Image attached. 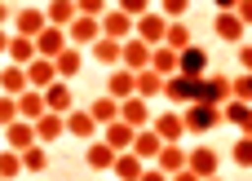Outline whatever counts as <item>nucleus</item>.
<instances>
[{
  "label": "nucleus",
  "instance_id": "52",
  "mask_svg": "<svg viewBox=\"0 0 252 181\" xmlns=\"http://www.w3.org/2000/svg\"><path fill=\"white\" fill-rule=\"evenodd\" d=\"M208 181H221V177H208Z\"/></svg>",
  "mask_w": 252,
  "mask_h": 181
},
{
  "label": "nucleus",
  "instance_id": "21",
  "mask_svg": "<svg viewBox=\"0 0 252 181\" xmlns=\"http://www.w3.org/2000/svg\"><path fill=\"white\" fill-rule=\"evenodd\" d=\"M84 111H89V115H93V120L106 128V124H115V120H120V97H111V93H97V97H93Z\"/></svg>",
  "mask_w": 252,
  "mask_h": 181
},
{
  "label": "nucleus",
  "instance_id": "18",
  "mask_svg": "<svg viewBox=\"0 0 252 181\" xmlns=\"http://www.w3.org/2000/svg\"><path fill=\"white\" fill-rule=\"evenodd\" d=\"M164 142H182L190 128H186V115H177V111H164V115H155V124H151Z\"/></svg>",
  "mask_w": 252,
  "mask_h": 181
},
{
  "label": "nucleus",
  "instance_id": "22",
  "mask_svg": "<svg viewBox=\"0 0 252 181\" xmlns=\"http://www.w3.org/2000/svg\"><path fill=\"white\" fill-rule=\"evenodd\" d=\"M164 146H168V142H164V137H159L155 128H137V137H133V151H137V155H142L146 164H155Z\"/></svg>",
  "mask_w": 252,
  "mask_h": 181
},
{
  "label": "nucleus",
  "instance_id": "50",
  "mask_svg": "<svg viewBox=\"0 0 252 181\" xmlns=\"http://www.w3.org/2000/svg\"><path fill=\"white\" fill-rule=\"evenodd\" d=\"M217 4V13H230V9H239V0H213Z\"/></svg>",
  "mask_w": 252,
  "mask_h": 181
},
{
  "label": "nucleus",
  "instance_id": "8",
  "mask_svg": "<svg viewBox=\"0 0 252 181\" xmlns=\"http://www.w3.org/2000/svg\"><path fill=\"white\" fill-rule=\"evenodd\" d=\"M151 62H155V44H146L142 35L124 40V66L128 71H151Z\"/></svg>",
  "mask_w": 252,
  "mask_h": 181
},
{
  "label": "nucleus",
  "instance_id": "17",
  "mask_svg": "<svg viewBox=\"0 0 252 181\" xmlns=\"http://www.w3.org/2000/svg\"><path fill=\"white\" fill-rule=\"evenodd\" d=\"M89 53H93V62H102V66H111V71H115V66H124V40L102 35V40H97Z\"/></svg>",
  "mask_w": 252,
  "mask_h": 181
},
{
  "label": "nucleus",
  "instance_id": "31",
  "mask_svg": "<svg viewBox=\"0 0 252 181\" xmlns=\"http://www.w3.org/2000/svg\"><path fill=\"white\" fill-rule=\"evenodd\" d=\"M35 133H40V142H44V146H49V142H58V137L66 133V115H58V111L40 115V120H35Z\"/></svg>",
  "mask_w": 252,
  "mask_h": 181
},
{
  "label": "nucleus",
  "instance_id": "7",
  "mask_svg": "<svg viewBox=\"0 0 252 181\" xmlns=\"http://www.w3.org/2000/svg\"><path fill=\"white\" fill-rule=\"evenodd\" d=\"M115 159H120V151H115L106 137L89 142V151H84V164H89L93 173H115Z\"/></svg>",
  "mask_w": 252,
  "mask_h": 181
},
{
  "label": "nucleus",
  "instance_id": "26",
  "mask_svg": "<svg viewBox=\"0 0 252 181\" xmlns=\"http://www.w3.org/2000/svg\"><path fill=\"white\" fill-rule=\"evenodd\" d=\"M182 75H195V80L208 75V49H204V44H190V49L182 53Z\"/></svg>",
  "mask_w": 252,
  "mask_h": 181
},
{
  "label": "nucleus",
  "instance_id": "16",
  "mask_svg": "<svg viewBox=\"0 0 252 181\" xmlns=\"http://www.w3.org/2000/svg\"><path fill=\"white\" fill-rule=\"evenodd\" d=\"M35 142H40V133H35L31 120H13V124L4 128V146H13V151H31Z\"/></svg>",
  "mask_w": 252,
  "mask_h": 181
},
{
  "label": "nucleus",
  "instance_id": "41",
  "mask_svg": "<svg viewBox=\"0 0 252 181\" xmlns=\"http://www.w3.org/2000/svg\"><path fill=\"white\" fill-rule=\"evenodd\" d=\"M235 97L239 102H252V71H239L235 75Z\"/></svg>",
  "mask_w": 252,
  "mask_h": 181
},
{
  "label": "nucleus",
  "instance_id": "40",
  "mask_svg": "<svg viewBox=\"0 0 252 181\" xmlns=\"http://www.w3.org/2000/svg\"><path fill=\"white\" fill-rule=\"evenodd\" d=\"M13 120H22V115H18V97H9V93H0V128H9Z\"/></svg>",
  "mask_w": 252,
  "mask_h": 181
},
{
  "label": "nucleus",
  "instance_id": "6",
  "mask_svg": "<svg viewBox=\"0 0 252 181\" xmlns=\"http://www.w3.org/2000/svg\"><path fill=\"white\" fill-rule=\"evenodd\" d=\"M66 35H71L75 49H93V44L102 40V18H84V13H80V18L66 27Z\"/></svg>",
  "mask_w": 252,
  "mask_h": 181
},
{
  "label": "nucleus",
  "instance_id": "27",
  "mask_svg": "<svg viewBox=\"0 0 252 181\" xmlns=\"http://www.w3.org/2000/svg\"><path fill=\"white\" fill-rule=\"evenodd\" d=\"M27 80H31V89H49V84L58 80V62H53V58H35V62L27 66Z\"/></svg>",
  "mask_w": 252,
  "mask_h": 181
},
{
  "label": "nucleus",
  "instance_id": "23",
  "mask_svg": "<svg viewBox=\"0 0 252 181\" xmlns=\"http://www.w3.org/2000/svg\"><path fill=\"white\" fill-rule=\"evenodd\" d=\"M155 168H164L168 177H177L182 168H190V151H182L177 142H168V146L159 151V159H155Z\"/></svg>",
  "mask_w": 252,
  "mask_h": 181
},
{
  "label": "nucleus",
  "instance_id": "24",
  "mask_svg": "<svg viewBox=\"0 0 252 181\" xmlns=\"http://www.w3.org/2000/svg\"><path fill=\"white\" fill-rule=\"evenodd\" d=\"M27 89H31V80H27V66H18V62L0 66V93L18 97V93H27Z\"/></svg>",
  "mask_w": 252,
  "mask_h": 181
},
{
  "label": "nucleus",
  "instance_id": "12",
  "mask_svg": "<svg viewBox=\"0 0 252 181\" xmlns=\"http://www.w3.org/2000/svg\"><path fill=\"white\" fill-rule=\"evenodd\" d=\"M13 27H18L13 35H31V40H35V35H40L44 27H53V22H49L44 9H18V13H13Z\"/></svg>",
  "mask_w": 252,
  "mask_h": 181
},
{
  "label": "nucleus",
  "instance_id": "2",
  "mask_svg": "<svg viewBox=\"0 0 252 181\" xmlns=\"http://www.w3.org/2000/svg\"><path fill=\"white\" fill-rule=\"evenodd\" d=\"M182 115H186V128H190V133H208V128H217V124L226 120V111H221V106H208V102H190Z\"/></svg>",
  "mask_w": 252,
  "mask_h": 181
},
{
  "label": "nucleus",
  "instance_id": "34",
  "mask_svg": "<svg viewBox=\"0 0 252 181\" xmlns=\"http://www.w3.org/2000/svg\"><path fill=\"white\" fill-rule=\"evenodd\" d=\"M35 58H40L35 40H31V35H13V44H9V62H18V66H31Z\"/></svg>",
  "mask_w": 252,
  "mask_h": 181
},
{
  "label": "nucleus",
  "instance_id": "28",
  "mask_svg": "<svg viewBox=\"0 0 252 181\" xmlns=\"http://www.w3.org/2000/svg\"><path fill=\"white\" fill-rule=\"evenodd\" d=\"M221 111H226V124H235L239 133H252V102H239V97H230Z\"/></svg>",
  "mask_w": 252,
  "mask_h": 181
},
{
  "label": "nucleus",
  "instance_id": "48",
  "mask_svg": "<svg viewBox=\"0 0 252 181\" xmlns=\"http://www.w3.org/2000/svg\"><path fill=\"white\" fill-rule=\"evenodd\" d=\"M9 44H13V35H9V31L0 27V58H9Z\"/></svg>",
  "mask_w": 252,
  "mask_h": 181
},
{
  "label": "nucleus",
  "instance_id": "43",
  "mask_svg": "<svg viewBox=\"0 0 252 181\" xmlns=\"http://www.w3.org/2000/svg\"><path fill=\"white\" fill-rule=\"evenodd\" d=\"M75 4H80V13H84V18H102V13L111 9L106 0H75Z\"/></svg>",
  "mask_w": 252,
  "mask_h": 181
},
{
  "label": "nucleus",
  "instance_id": "47",
  "mask_svg": "<svg viewBox=\"0 0 252 181\" xmlns=\"http://www.w3.org/2000/svg\"><path fill=\"white\" fill-rule=\"evenodd\" d=\"M235 13H239V18L252 27V0H239V9H235Z\"/></svg>",
  "mask_w": 252,
  "mask_h": 181
},
{
  "label": "nucleus",
  "instance_id": "3",
  "mask_svg": "<svg viewBox=\"0 0 252 181\" xmlns=\"http://www.w3.org/2000/svg\"><path fill=\"white\" fill-rule=\"evenodd\" d=\"M102 35H111V40H133V35H137V18L115 4V9L102 13Z\"/></svg>",
  "mask_w": 252,
  "mask_h": 181
},
{
  "label": "nucleus",
  "instance_id": "20",
  "mask_svg": "<svg viewBox=\"0 0 252 181\" xmlns=\"http://www.w3.org/2000/svg\"><path fill=\"white\" fill-rule=\"evenodd\" d=\"M18 115L22 120H40V115H49V102H44V89H27V93H18Z\"/></svg>",
  "mask_w": 252,
  "mask_h": 181
},
{
  "label": "nucleus",
  "instance_id": "11",
  "mask_svg": "<svg viewBox=\"0 0 252 181\" xmlns=\"http://www.w3.org/2000/svg\"><path fill=\"white\" fill-rule=\"evenodd\" d=\"M66 133H71V137H80V142H97V137H102V124H97L89 111H80V106H75V111L66 115Z\"/></svg>",
  "mask_w": 252,
  "mask_h": 181
},
{
  "label": "nucleus",
  "instance_id": "29",
  "mask_svg": "<svg viewBox=\"0 0 252 181\" xmlns=\"http://www.w3.org/2000/svg\"><path fill=\"white\" fill-rule=\"evenodd\" d=\"M53 62H58V80H75V75L84 71V53H80L75 44H71V49H62Z\"/></svg>",
  "mask_w": 252,
  "mask_h": 181
},
{
  "label": "nucleus",
  "instance_id": "44",
  "mask_svg": "<svg viewBox=\"0 0 252 181\" xmlns=\"http://www.w3.org/2000/svg\"><path fill=\"white\" fill-rule=\"evenodd\" d=\"M120 9L133 13V18H142V13H151V0H120Z\"/></svg>",
  "mask_w": 252,
  "mask_h": 181
},
{
  "label": "nucleus",
  "instance_id": "45",
  "mask_svg": "<svg viewBox=\"0 0 252 181\" xmlns=\"http://www.w3.org/2000/svg\"><path fill=\"white\" fill-rule=\"evenodd\" d=\"M239 71H252V44L248 40L239 44Z\"/></svg>",
  "mask_w": 252,
  "mask_h": 181
},
{
  "label": "nucleus",
  "instance_id": "19",
  "mask_svg": "<svg viewBox=\"0 0 252 181\" xmlns=\"http://www.w3.org/2000/svg\"><path fill=\"white\" fill-rule=\"evenodd\" d=\"M146 168H151V164H146L137 151H120V159H115V177L120 181H142Z\"/></svg>",
  "mask_w": 252,
  "mask_h": 181
},
{
  "label": "nucleus",
  "instance_id": "37",
  "mask_svg": "<svg viewBox=\"0 0 252 181\" xmlns=\"http://www.w3.org/2000/svg\"><path fill=\"white\" fill-rule=\"evenodd\" d=\"M164 44H168V49H177V53H186V49L195 44V35H190V27H186V22H173V27H168V40H164Z\"/></svg>",
  "mask_w": 252,
  "mask_h": 181
},
{
  "label": "nucleus",
  "instance_id": "15",
  "mask_svg": "<svg viewBox=\"0 0 252 181\" xmlns=\"http://www.w3.org/2000/svg\"><path fill=\"white\" fill-rule=\"evenodd\" d=\"M44 102H49V111H58V115H71V111H75V93H71V80H53V84L44 89Z\"/></svg>",
  "mask_w": 252,
  "mask_h": 181
},
{
  "label": "nucleus",
  "instance_id": "13",
  "mask_svg": "<svg viewBox=\"0 0 252 181\" xmlns=\"http://www.w3.org/2000/svg\"><path fill=\"white\" fill-rule=\"evenodd\" d=\"M35 49H40V58H58L62 49H71V35H66V27H44V31L35 35Z\"/></svg>",
  "mask_w": 252,
  "mask_h": 181
},
{
  "label": "nucleus",
  "instance_id": "9",
  "mask_svg": "<svg viewBox=\"0 0 252 181\" xmlns=\"http://www.w3.org/2000/svg\"><path fill=\"white\" fill-rule=\"evenodd\" d=\"M120 120L133 124V128H151L155 115H151V97H124L120 102Z\"/></svg>",
  "mask_w": 252,
  "mask_h": 181
},
{
  "label": "nucleus",
  "instance_id": "46",
  "mask_svg": "<svg viewBox=\"0 0 252 181\" xmlns=\"http://www.w3.org/2000/svg\"><path fill=\"white\" fill-rule=\"evenodd\" d=\"M142 181H173V177H168L164 168H155V164H151V168H146V177H142Z\"/></svg>",
  "mask_w": 252,
  "mask_h": 181
},
{
  "label": "nucleus",
  "instance_id": "1",
  "mask_svg": "<svg viewBox=\"0 0 252 181\" xmlns=\"http://www.w3.org/2000/svg\"><path fill=\"white\" fill-rule=\"evenodd\" d=\"M230 97H235V75H204V80H199V102L226 106Z\"/></svg>",
  "mask_w": 252,
  "mask_h": 181
},
{
  "label": "nucleus",
  "instance_id": "10",
  "mask_svg": "<svg viewBox=\"0 0 252 181\" xmlns=\"http://www.w3.org/2000/svg\"><path fill=\"white\" fill-rule=\"evenodd\" d=\"M213 31H217V40H226V44H244V31H248V22L230 9V13H217L213 18Z\"/></svg>",
  "mask_w": 252,
  "mask_h": 181
},
{
  "label": "nucleus",
  "instance_id": "4",
  "mask_svg": "<svg viewBox=\"0 0 252 181\" xmlns=\"http://www.w3.org/2000/svg\"><path fill=\"white\" fill-rule=\"evenodd\" d=\"M168 27H173V18L159 13V9H151V13L137 18V35H142L146 44H164V40H168Z\"/></svg>",
  "mask_w": 252,
  "mask_h": 181
},
{
  "label": "nucleus",
  "instance_id": "35",
  "mask_svg": "<svg viewBox=\"0 0 252 181\" xmlns=\"http://www.w3.org/2000/svg\"><path fill=\"white\" fill-rule=\"evenodd\" d=\"M164 84H168V80H164L159 71H137V97H159Z\"/></svg>",
  "mask_w": 252,
  "mask_h": 181
},
{
  "label": "nucleus",
  "instance_id": "33",
  "mask_svg": "<svg viewBox=\"0 0 252 181\" xmlns=\"http://www.w3.org/2000/svg\"><path fill=\"white\" fill-rule=\"evenodd\" d=\"M44 13H49V22H53V27H71V22L80 18V4H75V0H49V4H44Z\"/></svg>",
  "mask_w": 252,
  "mask_h": 181
},
{
  "label": "nucleus",
  "instance_id": "38",
  "mask_svg": "<svg viewBox=\"0 0 252 181\" xmlns=\"http://www.w3.org/2000/svg\"><path fill=\"white\" fill-rule=\"evenodd\" d=\"M22 164H27V173H44V168H49V146L35 142L31 151H22Z\"/></svg>",
  "mask_w": 252,
  "mask_h": 181
},
{
  "label": "nucleus",
  "instance_id": "39",
  "mask_svg": "<svg viewBox=\"0 0 252 181\" xmlns=\"http://www.w3.org/2000/svg\"><path fill=\"white\" fill-rule=\"evenodd\" d=\"M235 164H239V168H252V133H239V142H235Z\"/></svg>",
  "mask_w": 252,
  "mask_h": 181
},
{
  "label": "nucleus",
  "instance_id": "49",
  "mask_svg": "<svg viewBox=\"0 0 252 181\" xmlns=\"http://www.w3.org/2000/svg\"><path fill=\"white\" fill-rule=\"evenodd\" d=\"M173 181H204V177H199L195 168H182V173H177V177H173Z\"/></svg>",
  "mask_w": 252,
  "mask_h": 181
},
{
  "label": "nucleus",
  "instance_id": "5",
  "mask_svg": "<svg viewBox=\"0 0 252 181\" xmlns=\"http://www.w3.org/2000/svg\"><path fill=\"white\" fill-rule=\"evenodd\" d=\"M164 97L168 102H177V106H190V102H199V80L195 75H168V84H164Z\"/></svg>",
  "mask_w": 252,
  "mask_h": 181
},
{
  "label": "nucleus",
  "instance_id": "42",
  "mask_svg": "<svg viewBox=\"0 0 252 181\" xmlns=\"http://www.w3.org/2000/svg\"><path fill=\"white\" fill-rule=\"evenodd\" d=\"M190 9V0H159V13H168L173 22H182V13Z\"/></svg>",
  "mask_w": 252,
  "mask_h": 181
},
{
  "label": "nucleus",
  "instance_id": "30",
  "mask_svg": "<svg viewBox=\"0 0 252 181\" xmlns=\"http://www.w3.org/2000/svg\"><path fill=\"white\" fill-rule=\"evenodd\" d=\"M151 71H159L164 80H168V75H177V71H182V53H177V49H168V44H155V62H151Z\"/></svg>",
  "mask_w": 252,
  "mask_h": 181
},
{
  "label": "nucleus",
  "instance_id": "53",
  "mask_svg": "<svg viewBox=\"0 0 252 181\" xmlns=\"http://www.w3.org/2000/svg\"><path fill=\"white\" fill-rule=\"evenodd\" d=\"M0 137H4V128H0Z\"/></svg>",
  "mask_w": 252,
  "mask_h": 181
},
{
  "label": "nucleus",
  "instance_id": "36",
  "mask_svg": "<svg viewBox=\"0 0 252 181\" xmlns=\"http://www.w3.org/2000/svg\"><path fill=\"white\" fill-rule=\"evenodd\" d=\"M22 168H27V164H22V151L4 146V151H0V177L13 181V177H22Z\"/></svg>",
  "mask_w": 252,
  "mask_h": 181
},
{
  "label": "nucleus",
  "instance_id": "51",
  "mask_svg": "<svg viewBox=\"0 0 252 181\" xmlns=\"http://www.w3.org/2000/svg\"><path fill=\"white\" fill-rule=\"evenodd\" d=\"M4 22H9V4L0 0V27H4Z\"/></svg>",
  "mask_w": 252,
  "mask_h": 181
},
{
  "label": "nucleus",
  "instance_id": "54",
  "mask_svg": "<svg viewBox=\"0 0 252 181\" xmlns=\"http://www.w3.org/2000/svg\"><path fill=\"white\" fill-rule=\"evenodd\" d=\"M0 181H4V177H0Z\"/></svg>",
  "mask_w": 252,
  "mask_h": 181
},
{
  "label": "nucleus",
  "instance_id": "25",
  "mask_svg": "<svg viewBox=\"0 0 252 181\" xmlns=\"http://www.w3.org/2000/svg\"><path fill=\"white\" fill-rule=\"evenodd\" d=\"M190 168H195L199 177L208 181V177H217V168H221V155H217L213 146H195V151H190Z\"/></svg>",
  "mask_w": 252,
  "mask_h": 181
},
{
  "label": "nucleus",
  "instance_id": "32",
  "mask_svg": "<svg viewBox=\"0 0 252 181\" xmlns=\"http://www.w3.org/2000/svg\"><path fill=\"white\" fill-rule=\"evenodd\" d=\"M102 137H106L115 151H133V137H137V128H133V124H124V120H115V124H106V128H102Z\"/></svg>",
  "mask_w": 252,
  "mask_h": 181
},
{
  "label": "nucleus",
  "instance_id": "14",
  "mask_svg": "<svg viewBox=\"0 0 252 181\" xmlns=\"http://www.w3.org/2000/svg\"><path fill=\"white\" fill-rule=\"evenodd\" d=\"M106 93L111 97H137V71H128V66H115L111 75H106Z\"/></svg>",
  "mask_w": 252,
  "mask_h": 181
}]
</instances>
